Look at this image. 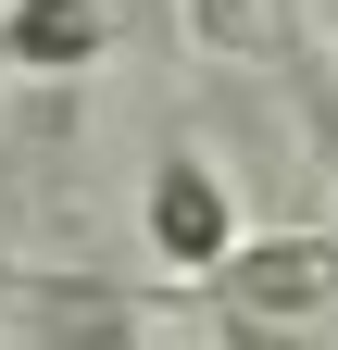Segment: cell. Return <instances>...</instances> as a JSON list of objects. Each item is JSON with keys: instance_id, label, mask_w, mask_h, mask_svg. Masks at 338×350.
<instances>
[{"instance_id": "6da1fadb", "label": "cell", "mask_w": 338, "mask_h": 350, "mask_svg": "<svg viewBox=\"0 0 338 350\" xmlns=\"http://www.w3.org/2000/svg\"><path fill=\"white\" fill-rule=\"evenodd\" d=\"M188 300H213L226 325H313L338 313V238L326 226H276V238H238Z\"/></svg>"}, {"instance_id": "7a4b0ae2", "label": "cell", "mask_w": 338, "mask_h": 350, "mask_svg": "<svg viewBox=\"0 0 338 350\" xmlns=\"http://www.w3.org/2000/svg\"><path fill=\"white\" fill-rule=\"evenodd\" d=\"M138 238L200 288V275L238 250V200H226V175L200 163V150H163V163H151V200H138Z\"/></svg>"}, {"instance_id": "3957f363", "label": "cell", "mask_w": 338, "mask_h": 350, "mask_svg": "<svg viewBox=\"0 0 338 350\" xmlns=\"http://www.w3.org/2000/svg\"><path fill=\"white\" fill-rule=\"evenodd\" d=\"M125 38V0H13L0 13V75H88Z\"/></svg>"}, {"instance_id": "277c9868", "label": "cell", "mask_w": 338, "mask_h": 350, "mask_svg": "<svg viewBox=\"0 0 338 350\" xmlns=\"http://www.w3.org/2000/svg\"><path fill=\"white\" fill-rule=\"evenodd\" d=\"M188 38L213 63H250V75H301V0H188Z\"/></svg>"}, {"instance_id": "5b68a950", "label": "cell", "mask_w": 338, "mask_h": 350, "mask_svg": "<svg viewBox=\"0 0 338 350\" xmlns=\"http://www.w3.org/2000/svg\"><path fill=\"white\" fill-rule=\"evenodd\" d=\"M226 350H338V338H313V325H226Z\"/></svg>"}]
</instances>
